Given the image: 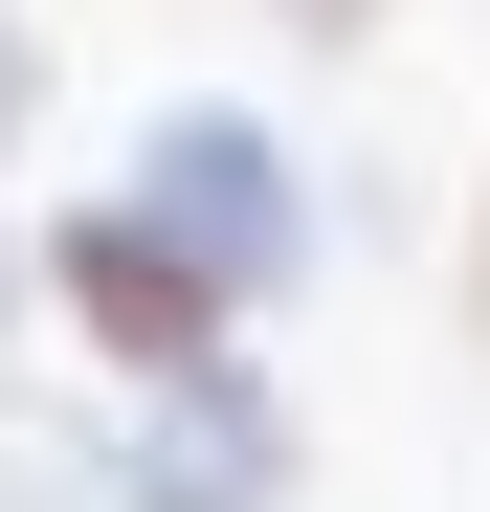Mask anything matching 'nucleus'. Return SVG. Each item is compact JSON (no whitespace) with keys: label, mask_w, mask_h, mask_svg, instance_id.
<instances>
[{"label":"nucleus","mask_w":490,"mask_h":512,"mask_svg":"<svg viewBox=\"0 0 490 512\" xmlns=\"http://www.w3.org/2000/svg\"><path fill=\"white\" fill-rule=\"evenodd\" d=\"M134 223L201 245L223 290H290V245H312V223H290V156L245 134V112H179V134H156V156H134Z\"/></svg>","instance_id":"nucleus-2"},{"label":"nucleus","mask_w":490,"mask_h":512,"mask_svg":"<svg viewBox=\"0 0 490 512\" xmlns=\"http://www.w3.org/2000/svg\"><path fill=\"white\" fill-rule=\"evenodd\" d=\"M0 112H23V45H0Z\"/></svg>","instance_id":"nucleus-5"},{"label":"nucleus","mask_w":490,"mask_h":512,"mask_svg":"<svg viewBox=\"0 0 490 512\" xmlns=\"http://www.w3.org/2000/svg\"><path fill=\"white\" fill-rule=\"evenodd\" d=\"M67 490H90V446H67L45 401H0V512H67Z\"/></svg>","instance_id":"nucleus-4"},{"label":"nucleus","mask_w":490,"mask_h":512,"mask_svg":"<svg viewBox=\"0 0 490 512\" xmlns=\"http://www.w3.org/2000/svg\"><path fill=\"white\" fill-rule=\"evenodd\" d=\"M468 268H490V245H468Z\"/></svg>","instance_id":"nucleus-7"},{"label":"nucleus","mask_w":490,"mask_h":512,"mask_svg":"<svg viewBox=\"0 0 490 512\" xmlns=\"http://www.w3.org/2000/svg\"><path fill=\"white\" fill-rule=\"evenodd\" d=\"M0 290H23V245H0Z\"/></svg>","instance_id":"nucleus-6"},{"label":"nucleus","mask_w":490,"mask_h":512,"mask_svg":"<svg viewBox=\"0 0 490 512\" xmlns=\"http://www.w3.org/2000/svg\"><path fill=\"white\" fill-rule=\"evenodd\" d=\"M45 290H67V334H90V357H134V379H201V357H223V312H245L201 245H156L134 201L45 223Z\"/></svg>","instance_id":"nucleus-1"},{"label":"nucleus","mask_w":490,"mask_h":512,"mask_svg":"<svg viewBox=\"0 0 490 512\" xmlns=\"http://www.w3.org/2000/svg\"><path fill=\"white\" fill-rule=\"evenodd\" d=\"M268 490H290V423H268V401H245L223 357L156 379V423H134V512H268Z\"/></svg>","instance_id":"nucleus-3"}]
</instances>
